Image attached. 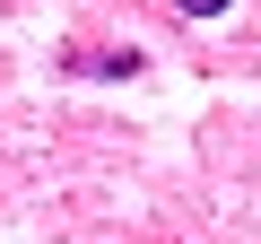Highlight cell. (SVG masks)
<instances>
[{"label":"cell","instance_id":"1","mask_svg":"<svg viewBox=\"0 0 261 244\" xmlns=\"http://www.w3.org/2000/svg\"><path fill=\"white\" fill-rule=\"evenodd\" d=\"M61 70H70V79H130L140 53H130V44H122V53H61Z\"/></svg>","mask_w":261,"mask_h":244},{"label":"cell","instance_id":"2","mask_svg":"<svg viewBox=\"0 0 261 244\" xmlns=\"http://www.w3.org/2000/svg\"><path fill=\"white\" fill-rule=\"evenodd\" d=\"M183 18H218V9H235V0H174Z\"/></svg>","mask_w":261,"mask_h":244}]
</instances>
